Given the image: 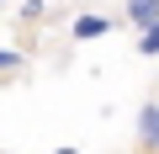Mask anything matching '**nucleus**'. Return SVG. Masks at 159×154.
<instances>
[{
  "label": "nucleus",
  "mask_w": 159,
  "mask_h": 154,
  "mask_svg": "<svg viewBox=\"0 0 159 154\" xmlns=\"http://www.w3.org/2000/svg\"><path fill=\"white\" fill-rule=\"evenodd\" d=\"M122 16H127V27H154L159 21V0H122Z\"/></svg>",
  "instance_id": "3"
},
{
  "label": "nucleus",
  "mask_w": 159,
  "mask_h": 154,
  "mask_svg": "<svg viewBox=\"0 0 159 154\" xmlns=\"http://www.w3.org/2000/svg\"><path fill=\"white\" fill-rule=\"evenodd\" d=\"M138 53H143V58H159V21L138 32Z\"/></svg>",
  "instance_id": "4"
},
{
  "label": "nucleus",
  "mask_w": 159,
  "mask_h": 154,
  "mask_svg": "<svg viewBox=\"0 0 159 154\" xmlns=\"http://www.w3.org/2000/svg\"><path fill=\"white\" fill-rule=\"evenodd\" d=\"M138 143L143 149H159V96L143 101V112H138Z\"/></svg>",
  "instance_id": "2"
},
{
  "label": "nucleus",
  "mask_w": 159,
  "mask_h": 154,
  "mask_svg": "<svg viewBox=\"0 0 159 154\" xmlns=\"http://www.w3.org/2000/svg\"><path fill=\"white\" fill-rule=\"evenodd\" d=\"M21 64H27V58H21L16 48H0V69H21Z\"/></svg>",
  "instance_id": "5"
},
{
  "label": "nucleus",
  "mask_w": 159,
  "mask_h": 154,
  "mask_svg": "<svg viewBox=\"0 0 159 154\" xmlns=\"http://www.w3.org/2000/svg\"><path fill=\"white\" fill-rule=\"evenodd\" d=\"M0 6H6V0H0Z\"/></svg>",
  "instance_id": "7"
},
{
  "label": "nucleus",
  "mask_w": 159,
  "mask_h": 154,
  "mask_svg": "<svg viewBox=\"0 0 159 154\" xmlns=\"http://www.w3.org/2000/svg\"><path fill=\"white\" fill-rule=\"evenodd\" d=\"M53 154H80V149H69V143H64V149H53Z\"/></svg>",
  "instance_id": "6"
},
{
  "label": "nucleus",
  "mask_w": 159,
  "mask_h": 154,
  "mask_svg": "<svg viewBox=\"0 0 159 154\" xmlns=\"http://www.w3.org/2000/svg\"><path fill=\"white\" fill-rule=\"evenodd\" d=\"M117 21L106 16V11H85V16H74V27H69V37L74 43H96V37H106Z\"/></svg>",
  "instance_id": "1"
}]
</instances>
